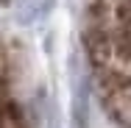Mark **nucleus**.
<instances>
[{"instance_id": "nucleus-1", "label": "nucleus", "mask_w": 131, "mask_h": 128, "mask_svg": "<svg viewBox=\"0 0 131 128\" xmlns=\"http://www.w3.org/2000/svg\"><path fill=\"white\" fill-rule=\"evenodd\" d=\"M86 20L92 67L131 73V0H86Z\"/></svg>"}, {"instance_id": "nucleus-2", "label": "nucleus", "mask_w": 131, "mask_h": 128, "mask_svg": "<svg viewBox=\"0 0 131 128\" xmlns=\"http://www.w3.org/2000/svg\"><path fill=\"white\" fill-rule=\"evenodd\" d=\"M101 103L109 117L123 128H131V73L114 67H95Z\"/></svg>"}, {"instance_id": "nucleus-3", "label": "nucleus", "mask_w": 131, "mask_h": 128, "mask_svg": "<svg viewBox=\"0 0 131 128\" xmlns=\"http://www.w3.org/2000/svg\"><path fill=\"white\" fill-rule=\"evenodd\" d=\"M0 128H28L23 111L6 98H0Z\"/></svg>"}, {"instance_id": "nucleus-4", "label": "nucleus", "mask_w": 131, "mask_h": 128, "mask_svg": "<svg viewBox=\"0 0 131 128\" xmlns=\"http://www.w3.org/2000/svg\"><path fill=\"white\" fill-rule=\"evenodd\" d=\"M8 81H11V61H8V53H6V48L0 45V98H3V92H6Z\"/></svg>"}]
</instances>
